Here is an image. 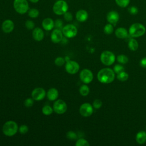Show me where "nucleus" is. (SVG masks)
Segmentation results:
<instances>
[{
    "instance_id": "obj_40",
    "label": "nucleus",
    "mask_w": 146,
    "mask_h": 146,
    "mask_svg": "<svg viewBox=\"0 0 146 146\" xmlns=\"http://www.w3.org/2000/svg\"><path fill=\"white\" fill-rule=\"evenodd\" d=\"M34 99L33 98H27L24 102V105L26 107H31L34 103Z\"/></svg>"
},
{
    "instance_id": "obj_24",
    "label": "nucleus",
    "mask_w": 146,
    "mask_h": 146,
    "mask_svg": "<svg viewBox=\"0 0 146 146\" xmlns=\"http://www.w3.org/2000/svg\"><path fill=\"white\" fill-rule=\"evenodd\" d=\"M90 92V88L86 84L82 85L79 88V93L82 96H86L88 95Z\"/></svg>"
},
{
    "instance_id": "obj_12",
    "label": "nucleus",
    "mask_w": 146,
    "mask_h": 146,
    "mask_svg": "<svg viewBox=\"0 0 146 146\" xmlns=\"http://www.w3.org/2000/svg\"><path fill=\"white\" fill-rule=\"evenodd\" d=\"M46 96L45 90L41 87L34 88L31 92L32 98L36 101H40L44 98Z\"/></svg>"
},
{
    "instance_id": "obj_17",
    "label": "nucleus",
    "mask_w": 146,
    "mask_h": 146,
    "mask_svg": "<svg viewBox=\"0 0 146 146\" xmlns=\"http://www.w3.org/2000/svg\"><path fill=\"white\" fill-rule=\"evenodd\" d=\"M42 27L46 31H50L54 27V21L50 18H44L42 22Z\"/></svg>"
},
{
    "instance_id": "obj_3",
    "label": "nucleus",
    "mask_w": 146,
    "mask_h": 146,
    "mask_svg": "<svg viewBox=\"0 0 146 146\" xmlns=\"http://www.w3.org/2000/svg\"><path fill=\"white\" fill-rule=\"evenodd\" d=\"M18 130V126L16 122L9 120L4 123L2 127L3 134L7 136H12L16 134Z\"/></svg>"
},
{
    "instance_id": "obj_25",
    "label": "nucleus",
    "mask_w": 146,
    "mask_h": 146,
    "mask_svg": "<svg viewBox=\"0 0 146 146\" xmlns=\"http://www.w3.org/2000/svg\"><path fill=\"white\" fill-rule=\"evenodd\" d=\"M53 108H52L49 105H45L42 108V113L46 116H48L52 114L53 112Z\"/></svg>"
},
{
    "instance_id": "obj_33",
    "label": "nucleus",
    "mask_w": 146,
    "mask_h": 146,
    "mask_svg": "<svg viewBox=\"0 0 146 146\" xmlns=\"http://www.w3.org/2000/svg\"><path fill=\"white\" fill-rule=\"evenodd\" d=\"M55 64L58 66H62L65 63V59L63 57H58L55 59Z\"/></svg>"
},
{
    "instance_id": "obj_26",
    "label": "nucleus",
    "mask_w": 146,
    "mask_h": 146,
    "mask_svg": "<svg viewBox=\"0 0 146 146\" xmlns=\"http://www.w3.org/2000/svg\"><path fill=\"white\" fill-rule=\"evenodd\" d=\"M39 15V11L37 9L31 8L28 11V15L32 18H37Z\"/></svg>"
},
{
    "instance_id": "obj_20",
    "label": "nucleus",
    "mask_w": 146,
    "mask_h": 146,
    "mask_svg": "<svg viewBox=\"0 0 146 146\" xmlns=\"http://www.w3.org/2000/svg\"><path fill=\"white\" fill-rule=\"evenodd\" d=\"M59 95L58 91L55 88H50L47 92V97L50 101H54L57 99Z\"/></svg>"
},
{
    "instance_id": "obj_35",
    "label": "nucleus",
    "mask_w": 146,
    "mask_h": 146,
    "mask_svg": "<svg viewBox=\"0 0 146 146\" xmlns=\"http://www.w3.org/2000/svg\"><path fill=\"white\" fill-rule=\"evenodd\" d=\"M128 11L130 14L134 15H136L138 13L139 10H138V8L136 6H132L128 7Z\"/></svg>"
},
{
    "instance_id": "obj_36",
    "label": "nucleus",
    "mask_w": 146,
    "mask_h": 146,
    "mask_svg": "<svg viewBox=\"0 0 146 146\" xmlns=\"http://www.w3.org/2000/svg\"><path fill=\"white\" fill-rule=\"evenodd\" d=\"M25 26L28 30H33L34 29L35 23L31 20H27L25 22Z\"/></svg>"
},
{
    "instance_id": "obj_39",
    "label": "nucleus",
    "mask_w": 146,
    "mask_h": 146,
    "mask_svg": "<svg viewBox=\"0 0 146 146\" xmlns=\"http://www.w3.org/2000/svg\"><path fill=\"white\" fill-rule=\"evenodd\" d=\"M66 137L71 140H74L77 137L76 134L75 133V132L72 131H70L68 132H67V133H66Z\"/></svg>"
},
{
    "instance_id": "obj_38",
    "label": "nucleus",
    "mask_w": 146,
    "mask_h": 146,
    "mask_svg": "<svg viewBox=\"0 0 146 146\" xmlns=\"http://www.w3.org/2000/svg\"><path fill=\"white\" fill-rule=\"evenodd\" d=\"M63 17H64V19H65V21H66L67 22L71 21L73 18L72 14L70 12H68V11L63 14Z\"/></svg>"
},
{
    "instance_id": "obj_7",
    "label": "nucleus",
    "mask_w": 146,
    "mask_h": 146,
    "mask_svg": "<svg viewBox=\"0 0 146 146\" xmlns=\"http://www.w3.org/2000/svg\"><path fill=\"white\" fill-rule=\"evenodd\" d=\"M63 34L68 38H72L75 37L78 33V29L76 27L72 24H68L63 26L62 29Z\"/></svg>"
},
{
    "instance_id": "obj_21",
    "label": "nucleus",
    "mask_w": 146,
    "mask_h": 146,
    "mask_svg": "<svg viewBox=\"0 0 146 146\" xmlns=\"http://www.w3.org/2000/svg\"><path fill=\"white\" fill-rule=\"evenodd\" d=\"M136 141L139 144H143L146 142V132L144 131H139L136 135Z\"/></svg>"
},
{
    "instance_id": "obj_22",
    "label": "nucleus",
    "mask_w": 146,
    "mask_h": 146,
    "mask_svg": "<svg viewBox=\"0 0 146 146\" xmlns=\"http://www.w3.org/2000/svg\"><path fill=\"white\" fill-rule=\"evenodd\" d=\"M128 47L131 51H135L138 49L139 43L134 38H131L128 42Z\"/></svg>"
},
{
    "instance_id": "obj_42",
    "label": "nucleus",
    "mask_w": 146,
    "mask_h": 146,
    "mask_svg": "<svg viewBox=\"0 0 146 146\" xmlns=\"http://www.w3.org/2000/svg\"><path fill=\"white\" fill-rule=\"evenodd\" d=\"M29 1H30L31 2H32V3H37V2H38L39 0H29Z\"/></svg>"
},
{
    "instance_id": "obj_10",
    "label": "nucleus",
    "mask_w": 146,
    "mask_h": 146,
    "mask_svg": "<svg viewBox=\"0 0 146 146\" xmlns=\"http://www.w3.org/2000/svg\"><path fill=\"white\" fill-rule=\"evenodd\" d=\"M93 112V106L89 103H83L79 108V113L84 117L90 116Z\"/></svg>"
},
{
    "instance_id": "obj_4",
    "label": "nucleus",
    "mask_w": 146,
    "mask_h": 146,
    "mask_svg": "<svg viewBox=\"0 0 146 146\" xmlns=\"http://www.w3.org/2000/svg\"><path fill=\"white\" fill-rule=\"evenodd\" d=\"M68 5L64 0H58L56 1L52 6L53 12L58 15H63L68 11Z\"/></svg>"
},
{
    "instance_id": "obj_28",
    "label": "nucleus",
    "mask_w": 146,
    "mask_h": 146,
    "mask_svg": "<svg viewBox=\"0 0 146 146\" xmlns=\"http://www.w3.org/2000/svg\"><path fill=\"white\" fill-rule=\"evenodd\" d=\"M116 59L120 64H124L128 62V58L124 54H120L117 55Z\"/></svg>"
},
{
    "instance_id": "obj_16",
    "label": "nucleus",
    "mask_w": 146,
    "mask_h": 146,
    "mask_svg": "<svg viewBox=\"0 0 146 146\" xmlns=\"http://www.w3.org/2000/svg\"><path fill=\"white\" fill-rule=\"evenodd\" d=\"M75 17L78 21L80 22H83L87 20L88 18V13L86 10L80 9L77 11V12L76 13Z\"/></svg>"
},
{
    "instance_id": "obj_2",
    "label": "nucleus",
    "mask_w": 146,
    "mask_h": 146,
    "mask_svg": "<svg viewBox=\"0 0 146 146\" xmlns=\"http://www.w3.org/2000/svg\"><path fill=\"white\" fill-rule=\"evenodd\" d=\"M146 31L145 26L140 23L132 24L128 30V34L132 38H139L143 36Z\"/></svg>"
},
{
    "instance_id": "obj_37",
    "label": "nucleus",
    "mask_w": 146,
    "mask_h": 146,
    "mask_svg": "<svg viewBox=\"0 0 146 146\" xmlns=\"http://www.w3.org/2000/svg\"><path fill=\"white\" fill-rule=\"evenodd\" d=\"M18 130L21 133L25 134L29 131V127H27V125L25 124H23V125H21L18 128Z\"/></svg>"
},
{
    "instance_id": "obj_14",
    "label": "nucleus",
    "mask_w": 146,
    "mask_h": 146,
    "mask_svg": "<svg viewBox=\"0 0 146 146\" xmlns=\"http://www.w3.org/2000/svg\"><path fill=\"white\" fill-rule=\"evenodd\" d=\"M63 39V33L61 30L55 29L51 34V40L53 43H57L60 42Z\"/></svg>"
},
{
    "instance_id": "obj_18",
    "label": "nucleus",
    "mask_w": 146,
    "mask_h": 146,
    "mask_svg": "<svg viewBox=\"0 0 146 146\" xmlns=\"http://www.w3.org/2000/svg\"><path fill=\"white\" fill-rule=\"evenodd\" d=\"M32 35L33 38L36 41H41L44 38V32L42 29L36 27L33 29Z\"/></svg>"
},
{
    "instance_id": "obj_31",
    "label": "nucleus",
    "mask_w": 146,
    "mask_h": 146,
    "mask_svg": "<svg viewBox=\"0 0 146 146\" xmlns=\"http://www.w3.org/2000/svg\"><path fill=\"white\" fill-rule=\"evenodd\" d=\"M113 70L115 72V73L118 74V73L124 71V67L122 65H121L120 64H115L113 66Z\"/></svg>"
},
{
    "instance_id": "obj_41",
    "label": "nucleus",
    "mask_w": 146,
    "mask_h": 146,
    "mask_svg": "<svg viewBox=\"0 0 146 146\" xmlns=\"http://www.w3.org/2000/svg\"><path fill=\"white\" fill-rule=\"evenodd\" d=\"M139 64H140V66L141 67L144 68H146V57L143 58L140 60Z\"/></svg>"
},
{
    "instance_id": "obj_11",
    "label": "nucleus",
    "mask_w": 146,
    "mask_h": 146,
    "mask_svg": "<svg viewBox=\"0 0 146 146\" xmlns=\"http://www.w3.org/2000/svg\"><path fill=\"white\" fill-rule=\"evenodd\" d=\"M80 68L79 64L74 60H68L65 65L66 71L70 74H75L77 73Z\"/></svg>"
},
{
    "instance_id": "obj_8",
    "label": "nucleus",
    "mask_w": 146,
    "mask_h": 146,
    "mask_svg": "<svg viewBox=\"0 0 146 146\" xmlns=\"http://www.w3.org/2000/svg\"><path fill=\"white\" fill-rule=\"evenodd\" d=\"M67 109V104L64 101L61 99L55 100L53 104L54 111L58 114H63L65 113Z\"/></svg>"
},
{
    "instance_id": "obj_32",
    "label": "nucleus",
    "mask_w": 146,
    "mask_h": 146,
    "mask_svg": "<svg viewBox=\"0 0 146 146\" xmlns=\"http://www.w3.org/2000/svg\"><path fill=\"white\" fill-rule=\"evenodd\" d=\"M63 21L60 19H57L54 22V27H56V29L61 30L63 27Z\"/></svg>"
},
{
    "instance_id": "obj_19",
    "label": "nucleus",
    "mask_w": 146,
    "mask_h": 146,
    "mask_svg": "<svg viewBox=\"0 0 146 146\" xmlns=\"http://www.w3.org/2000/svg\"><path fill=\"white\" fill-rule=\"evenodd\" d=\"M115 34L117 38L124 39L128 36L129 34H128V31L125 28L120 27L115 30Z\"/></svg>"
},
{
    "instance_id": "obj_23",
    "label": "nucleus",
    "mask_w": 146,
    "mask_h": 146,
    "mask_svg": "<svg viewBox=\"0 0 146 146\" xmlns=\"http://www.w3.org/2000/svg\"><path fill=\"white\" fill-rule=\"evenodd\" d=\"M129 78V75L125 71H123L118 74H117L116 78L120 82H125L128 80Z\"/></svg>"
},
{
    "instance_id": "obj_43",
    "label": "nucleus",
    "mask_w": 146,
    "mask_h": 146,
    "mask_svg": "<svg viewBox=\"0 0 146 146\" xmlns=\"http://www.w3.org/2000/svg\"><path fill=\"white\" fill-rule=\"evenodd\" d=\"M145 129H146V126H145Z\"/></svg>"
},
{
    "instance_id": "obj_30",
    "label": "nucleus",
    "mask_w": 146,
    "mask_h": 146,
    "mask_svg": "<svg viewBox=\"0 0 146 146\" xmlns=\"http://www.w3.org/2000/svg\"><path fill=\"white\" fill-rule=\"evenodd\" d=\"M75 145L76 146H89L90 143L87 140L83 138H80L76 141L75 143Z\"/></svg>"
},
{
    "instance_id": "obj_13",
    "label": "nucleus",
    "mask_w": 146,
    "mask_h": 146,
    "mask_svg": "<svg viewBox=\"0 0 146 146\" xmlns=\"http://www.w3.org/2000/svg\"><path fill=\"white\" fill-rule=\"evenodd\" d=\"M107 20L108 23L115 25L119 20V14L115 10L109 11L107 14Z\"/></svg>"
},
{
    "instance_id": "obj_15",
    "label": "nucleus",
    "mask_w": 146,
    "mask_h": 146,
    "mask_svg": "<svg viewBox=\"0 0 146 146\" xmlns=\"http://www.w3.org/2000/svg\"><path fill=\"white\" fill-rule=\"evenodd\" d=\"M14 28V23L11 19L5 20L2 24V29L5 33H10Z\"/></svg>"
},
{
    "instance_id": "obj_34",
    "label": "nucleus",
    "mask_w": 146,
    "mask_h": 146,
    "mask_svg": "<svg viewBox=\"0 0 146 146\" xmlns=\"http://www.w3.org/2000/svg\"><path fill=\"white\" fill-rule=\"evenodd\" d=\"M103 103L102 102L101 100L100 99H95L92 103V106L94 108H95V109H99L102 106Z\"/></svg>"
},
{
    "instance_id": "obj_27",
    "label": "nucleus",
    "mask_w": 146,
    "mask_h": 146,
    "mask_svg": "<svg viewBox=\"0 0 146 146\" xmlns=\"http://www.w3.org/2000/svg\"><path fill=\"white\" fill-rule=\"evenodd\" d=\"M113 30L114 29H113V25L111 23H110L106 25L103 29L104 33L107 35H110V34H112L113 32Z\"/></svg>"
},
{
    "instance_id": "obj_29",
    "label": "nucleus",
    "mask_w": 146,
    "mask_h": 146,
    "mask_svg": "<svg viewBox=\"0 0 146 146\" xmlns=\"http://www.w3.org/2000/svg\"><path fill=\"white\" fill-rule=\"evenodd\" d=\"M116 5L121 7V8H125L127 7L130 2V0H115Z\"/></svg>"
},
{
    "instance_id": "obj_9",
    "label": "nucleus",
    "mask_w": 146,
    "mask_h": 146,
    "mask_svg": "<svg viewBox=\"0 0 146 146\" xmlns=\"http://www.w3.org/2000/svg\"><path fill=\"white\" fill-rule=\"evenodd\" d=\"M80 80L84 84H88L91 83L94 78L93 73L92 71L87 68L82 70L79 74Z\"/></svg>"
},
{
    "instance_id": "obj_1",
    "label": "nucleus",
    "mask_w": 146,
    "mask_h": 146,
    "mask_svg": "<svg viewBox=\"0 0 146 146\" xmlns=\"http://www.w3.org/2000/svg\"><path fill=\"white\" fill-rule=\"evenodd\" d=\"M98 80L103 84H108L112 83L115 78V73L113 69L108 67L102 68L99 71L97 74Z\"/></svg>"
},
{
    "instance_id": "obj_5",
    "label": "nucleus",
    "mask_w": 146,
    "mask_h": 146,
    "mask_svg": "<svg viewBox=\"0 0 146 146\" xmlns=\"http://www.w3.org/2000/svg\"><path fill=\"white\" fill-rule=\"evenodd\" d=\"M13 7L15 11L20 14H24L29 10V5L27 0H14Z\"/></svg>"
},
{
    "instance_id": "obj_6",
    "label": "nucleus",
    "mask_w": 146,
    "mask_h": 146,
    "mask_svg": "<svg viewBox=\"0 0 146 146\" xmlns=\"http://www.w3.org/2000/svg\"><path fill=\"white\" fill-rule=\"evenodd\" d=\"M100 59L104 65L108 66L114 63L116 60V57L112 51L106 50L103 51L100 54Z\"/></svg>"
}]
</instances>
